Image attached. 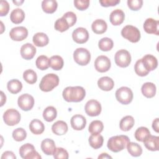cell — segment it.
Wrapping results in <instances>:
<instances>
[{
    "mask_svg": "<svg viewBox=\"0 0 159 159\" xmlns=\"http://www.w3.org/2000/svg\"><path fill=\"white\" fill-rule=\"evenodd\" d=\"M62 95L67 102H78L84 98L86 91L81 86H68L63 90Z\"/></svg>",
    "mask_w": 159,
    "mask_h": 159,
    "instance_id": "1",
    "label": "cell"
},
{
    "mask_svg": "<svg viewBox=\"0 0 159 159\" xmlns=\"http://www.w3.org/2000/svg\"><path fill=\"white\" fill-rule=\"evenodd\" d=\"M129 142L130 139L127 135H116L108 140L107 146L111 151L116 153L124 150Z\"/></svg>",
    "mask_w": 159,
    "mask_h": 159,
    "instance_id": "2",
    "label": "cell"
},
{
    "mask_svg": "<svg viewBox=\"0 0 159 159\" xmlns=\"http://www.w3.org/2000/svg\"><path fill=\"white\" fill-rule=\"evenodd\" d=\"M58 84V76L54 73H48L42 78L39 84V88L42 91L48 92L57 87Z\"/></svg>",
    "mask_w": 159,
    "mask_h": 159,
    "instance_id": "3",
    "label": "cell"
},
{
    "mask_svg": "<svg viewBox=\"0 0 159 159\" xmlns=\"http://www.w3.org/2000/svg\"><path fill=\"white\" fill-rule=\"evenodd\" d=\"M122 36L132 43L138 42L140 39V32L136 27L131 25H125L121 30Z\"/></svg>",
    "mask_w": 159,
    "mask_h": 159,
    "instance_id": "4",
    "label": "cell"
},
{
    "mask_svg": "<svg viewBox=\"0 0 159 159\" xmlns=\"http://www.w3.org/2000/svg\"><path fill=\"white\" fill-rule=\"evenodd\" d=\"M73 58L77 64L84 66L89 63L91 60V54L86 48H78L73 53Z\"/></svg>",
    "mask_w": 159,
    "mask_h": 159,
    "instance_id": "5",
    "label": "cell"
},
{
    "mask_svg": "<svg viewBox=\"0 0 159 159\" xmlns=\"http://www.w3.org/2000/svg\"><path fill=\"white\" fill-rule=\"evenodd\" d=\"M116 98L120 103L126 105L132 102L133 93L129 88L122 86L116 91Z\"/></svg>",
    "mask_w": 159,
    "mask_h": 159,
    "instance_id": "6",
    "label": "cell"
},
{
    "mask_svg": "<svg viewBox=\"0 0 159 159\" xmlns=\"http://www.w3.org/2000/svg\"><path fill=\"white\" fill-rule=\"evenodd\" d=\"M19 154L24 159H39L41 156L35 150V147L30 143H25L19 148Z\"/></svg>",
    "mask_w": 159,
    "mask_h": 159,
    "instance_id": "7",
    "label": "cell"
},
{
    "mask_svg": "<svg viewBox=\"0 0 159 159\" xmlns=\"http://www.w3.org/2000/svg\"><path fill=\"white\" fill-rule=\"evenodd\" d=\"M116 64L122 68L127 67L131 62V56L130 53L125 50L121 49L118 50L114 56Z\"/></svg>",
    "mask_w": 159,
    "mask_h": 159,
    "instance_id": "8",
    "label": "cell"
},
{
    "mask_svg": "<svg viewBox=\"0 0 159 159\" xmlns=\"http://www.w3.org/2000/svg\"><path fill=\"white\" fill-rule=\"evenodd\" d=\"M3 120L6 125L14 126L20 122V114L16 109H8L3 114Z\"/></svg>",
    "mask_w": 159,
    "mask_h": 159,
    "instance_id": "9",
    "label": "cell"
},
{
    "mask_svg": "<svg viewBox=\"0 0 159 159\" xmlns=\"http://www.w3.org/2000/svg\"><path fill=\"white\" fill-rule=\"evenodd\" d=\"M17 104L22 110L28 111L32 109L34 107V99L33 96L29 94H23L18 98Z\"/></svg>",
    "mask_w": 159,
    "mask_h": 159,
    "instance_id": "10",
    "label": "cell"
},
{
    "mask_svg": "<svg viewBox=\"0 0 159 159\" xmlns=\"http://www.w3.org/2000/svg\"><path fill=\"white\" fill-rule=\"evenodd\" d=\"M101 104L95 99H90L86 103L84 106L86 114L91 117L99 116L101 112Z\"/></svg>",
    "mask_w": 159,
    "mask_h": 159,
    "instance_id": "11",
    "label": "cell"
},
{
    "mask_svg": "<svg viewBox=\"0 0 159 159\" xmlns=\"http://www.w3.org/2000/svg\"><path fill=\"white\" fill-rule=\"evenodd\" d=\"M111 66V63L109 58L105 55H100L95 60L94 67L98 72H106L110 69Z\"/></svg>",
    "mask_w": 159,
    "mask_h": 159,
    "instance_id": "12",
    "label": "cell"
},
{
    "mask_svg": "<svg viewBox=\"0 0 159 159\" xmlns=\"http://www.w3.org/2000/svg\"><path fill=\"white\" fill-rule=\"evenodd\" d=\"M28 35L27 29L23 26H19L12 28L10 32L11 39L14 41H22L27 38Z\"/></svg>",
    "mask_w": 159,
    "mask_h": 159,
    "instance_id": "13",
    "label": "cell"
},
{
    "mask_svg": "<svg viewBox=\"0 0 159 159\" xmlns=\"http://www.w3.org/2000/svg\"><path fill=\"white\" fill-rule=\"evenodd\" d=\"M72 38L76 43L83 44L88 40L89 33L85 28L78 27L73 32Z\"/></svg>",
    "mask_w": 159,
    "mask_h": 159,
    "instance_id": "14",
    "label": "cell"
},
{
    "mask_svg": "<svg viewBox=\"0 0 159 159\" xmlns=\"http://www.w3.org/2000/svg\"><path fill=\"white\" fill-rule=\"evenodd\" d=\"M158 25H159L158 20H156L152 18H148L144 22L143 27L144 30L147 33L158 35L159 34Z\"/></svg>",
    "mask_w": 159,
    "mask_h": 159,
    "instance_id": "15",
    "label": "cell"
},
{
    "mask_svg": "<svg viewBox=\"0 0 159 159\" xmlns=\"http://www.w3.org/2000/svg\"><path fill=\"white\" fill-rule=\"evenodd\" d=\"M36 53L35 47L31 43H26L20 48V55L25 60H31Z\"/></svg>",
    "mask_w": 159,
    "mask_h": 159,
    "instance_id": "16",
    "label": "cell"
},
{
    "mask_svg": "<svg viewBox=\"0 0 159 159\" xmlns=\"http://www.w3.org/2000/svg\"><path fill=\"white\" fill-rule=\"evenodd\" d=\"M141 60L145 68L149 72L154 70L158 66L157 59L152 55H145Z\"/></svg>",
    "mask_w": 159,
    "mask_h": 159,
    "instance_id": "17",
    "label": "cell"
},
{
    "mask_svg": "<svg viewBox=\"0 0 159 159\" xmlns=\"http://www.w3.org/2000/svg\"><path fill=\"white\" fill-rule=\"evenodd\" d=\"M72 128L76 130H83L86 124V118L80 114H76L72 116L70 120Z\"/></svg>",
    "mask_w": 159,
    "mask_h": 159,
    "instance_id": "18",
    "label": "cell"
},
{
    "mask_svg": "<svg viewBox=\"0 0 159 159\" xmlns=\"http://www.w3.org/2000/svg\"><path fill=\"white\" fill-rule=\"evenodd\" d=\"M125 14L124 12L119 9H117L111 12L109 20L111 23L114 25H119L124 20Z\"/></svg>",
    "mask_w": 159,
    "mask_h": 159,
    "instance_id": "19",
    "label": "cell"
},
{
    "mask_svg": "<svg viewBox=\"0 0 159 159\" xmlns=\"http://www.w3.org/2000/svg\"><path fill=\"white\" fill-rule=\"evenodd\" d=\"M145 147L151 151H158L159 145V137L148 135L143 141Z\"/></svg>",
    "mask_w": 159,
    "mask_h": 159,
    "instance_id": "20",
    "label": "cell"
},
{
    "mask_svg": "<svg viewBox=\"0 0 159 159\" xmlns=\"http://www.w3.org/2000/svg\"><path fill=\"white\" fill-rule=\"evenodd\" d=\"M98 87L102 91H111L114 86L113 80L109 76H103L100 78L98 81Z\"/></svg>",
    "mask_w": 159,
    "mask_h": 159,
    "instance_id": "21",
    "label": "cell"
},
{
    "mask_svg": "<svg viewBox=\"0 0 159 159\" xmlns=\"http://www.w3.org/2000/svg\"><path fill=\"white\" fill-rule=\"evenodd\" d=\"M41 149L47 155H53L56 149L55 142L50 139H45L41 143Z\"/></svg>",
    "mask_w": 159,
    "mask_h": 159,
    "instance_id": "22",
    "label": "cell"
},
{
    "mask_svg": "<svg viewBox=\"0 0 159 159\" xmlns=\"http://www.w3.org/2000/svg\"><path fill=\"white\" fill-rule=\"evenodd\" d=\"M52 130L55 135H63L68 131V125L63 120H58L52 125Z\"/></svg>",
    "mask_w": 159,
    "mask_h": 159,
    "instance_id": "23",
    "label": "cell"
},
{
    "mask_svg": "<svg viewBox=\"0 0 159 159\" xmlns=\"http://www.w3.org/2000/svg\"><path fill=\"white\" fill-rule=\"evenodd\" d=\"M33 43L37 47H42L46 46L49 42V39L47 34L43 32L36 33L32 39Z\"/></svg>",
    "mask_w": 159,
    "mask_h": 159,
    "instance_id": "24",
    "label": "cell"
},
{
    "mask_svg": "<svg viewBox=\"0 0 159 159\" xmlns=\"http://www.w3.org/2000/svg\"><path fill=\"white\" fill-rule=\"evenodd\" d=\"M107 28V23L103 19H96L91 25L93 31L96 34H102L104 33L106 31Z\"/></svg>",
    "mask_w": 159,
    "mask_h": 159,
    "instance_id": "25",
    "label": "cell"
},
{
    "mask_svg": "<svg viewBox=\"0 0 159 159\" xmlns=\"http://www.w3.org/2000/svg\"><path fill=\"white\" fill-rule=\"evenodd\" d=\"M141 91L144 96L148 98H152L156 94V86L153 83L147 82L142 85Z\"/></svg>",
    "mask_w": 159,
    "mask_h": 159,
    "instance_id": "26",
    "label": "cell"
},
{
    "mask_svg": "<svg viewBox=\"0 0 159 159\" xmlns=\"http://www.w3.org/2000/svg\"><path fill=\"white\" fill-rule=\"evenodd\" d=\"M29 129L35 135H39L43 132L45 126L43 122L39 119H33L29 124Z\"/></svg>",
    "mask_w": 159,
    "mask_h": 159,
    "instance_id": "27",
    "label": "cell"
},
{
    "mask_svg": "<svg viewBox=\"0 0 159 159\" xmlns=\"http://www.w3.org/2000/svg\"><path fill=\"white\" fill-rule=\"evenodd\" d=\"M25 19V13L20 8H16L12 11L10 14V19L14 24H18L23 22Z\"/></svg>",
    "mask_w": 159,
    "mask_h": 159,
    "instance_id": "28",
    "label": "cell"
},
{
    "mask_svg": "<svg viewBox=\"0 0 159 159\" xmlns=\"http://www.w3.org/2000/svg\"><path fill=\"white\" fill-rule=\"evenodd\" d=\"M135 123L134 119L131 116H126L122 118L119 123L120 129L122 131H129L134 126Z\"/></svg>",
    "mask_w": 159,
    "mask_h": 159,
    "instance_id": "29",
    "label": "cell"
},
{
    "mask_svg": "<svg viewBox=\"0 0 159 159\" xmlns=\"http://www.w3.org/2000/svg\"><path fill=\"white\" fill-rule=\"evenodd\" d=\"M57 2L55 0H44L42 2V8L47 14H52L57 10Z\"/></svg>",
    "mask_w": 159,
    "mask_h": 159,
    "instance_id": "30",
    "label": "cell"
},
{
    "mask_svg": "<svg viewBox=\"0 0 159 159\" xmlns=\"http://www.w3.org/2000/svg\"><path fill=\"white\" fill-rule=\"evenodd\" d=\"M63 60L59 55H53L49 58V66L54 70H60L63 68Z\"/></svg>",
    "mask_w": 159,
    "mask_h": 159,
    "instance_id": "31",
    "label": "cell"
},
{
    "mask_svg": "<svg viewBox=\"0 0 159 159\" xmlns=\"http://www.w3.org/2000/svg\"><path fill=\"white\" fill-rule=\"evenodd\" d=\"M88 141L90 146L92 148L94 149H98L102 146L104 139L103 137L99 134H91V135L89 137Z\"/></svg>",
    "mask_w": 159,
    "mask_h": 159,
    "instance_id": "32",
    "label": "cell"
},
{
    "mask_svg": "<svg viewBox=\"0 0 159 159\" xmlns=\"http://www.w3.org/2000/svg\"><path fill=\"white\" fill-rule=\"evenodd\" d=\"M7 88L11 93L17 94L21 91L22 88V84L19 80L17 79H13L8 81L7 84Z\"/></svg>",
    "mask_w": 159,
    "mask_h": 159,
    "instance_id": "33",
    "label": "cell"
},
{
    "mask_svg": "<svg viewBox=\"0 0 159 159\" xmlns=\"http://www.w3.org/2000/svg\"><path fill=\"white\" fill-rule=\"evenodd\" d=\"M126 147L129 154L133 157H139L142 153V148L141 146L137 143L129 142Z\"/></svg>",
    "mask_w": 159,
    "mask_h": 159,
    "instance_id": "34",
    "label": "cell"
},
{
    "mask_svg": "<svg viewBox=\"0 0 159 159\" xmlns=\"http://www.w3.org/2000/svg\"><path fill=\"white\" fill-rule=\"evenodd\" d=\"M57 116V111L53 106L47 107L43 112V117L47 122L53 121Z\"/></svg>",
    "mask_w": 159,
    "mask_h": 159,
    "instance_id": "35",
    "label": "cell"
},
{
    "mask_svg": "<svg viewBox=\"0 0 159 159\" xmlns=\"http://www.w3.org/2000/svg\"><path fill=\"white\" fill-rule=\"evenodd\" d=\"M113 46L114 43L112 40L108 37L102 38L98 42V47L99 49L104 52L111 50Z\"/></svg>",
    "mask_w": 159,
    "mask_h": 159,
    "instance_id": "36",
    "label": "cell"
},
{
    "mask_svg": "<svg viewBox=\"0 0 159 159\" xmlns=\"http://www.w3.org/2000/svg\"><path fill=\"white\" fill-rule=\"evenodd\" d=\"M104 125L102 122L101 120H95L90 123L88 130L91 134H98L102 131Z\"/></svg>",
    "mask_w": 159,
    "mask_h": 159,
    "instance_id": "37",
    "label": "cell"
},
{
    "mask_svg": "<svg viewBox=\"0 0 159 159\" xmlns=\"http://www.w3.org/2000/svg\"><path fill=\"white\" fill-rule=\"evenodd\" d=\"M150 135V130L145 127H139L135 132L134 136L135 139L139 142H143L144 139Z\"/></svg>",
    "mask_w": 159,
    "mask_h": 159,
    "instance_id": "38",
    "label": "cell"
},
{
    "mask_svg": "<svg viewBox=\"0 0 159 159\" xmlns=\"http://www.w3.org/2000/svg\"><path fill=\"white\" fill-rule=\"evenodd\" d=\"M23 78L24 80L29 84H34L37 80V76L36 73L31 70L29 69L25 70L23 73Z\"/></svg>",
    "mask_w": 159,
    "mask_h": 159,
    "instance_id": "39",
    "label": "cell"
},
{
    "mask_svg": "<svg viewBox=\"0 0 159 159\" xmlns=\"http://www.w3.org/2000/svg\"><path fill=\"white\" fill-rule=\"evenodd\" d=\"M35 65L40 70H45L49 67V59L45 55H40L37 58Z\"/></svg>",
    "mask_w": 159,
    "mask_h": 159,
    "instance_id": "40",
    "label": "cell"
},
{
    "mask_svg": "<svg viewBox=\"0 0 159 159\" xmlns=\"http://www.w3.org/2000/svg\"><path fill=\"white\" fill-rule=\"evenodd\" d=\"M54 27H55V29L56 30L59 31L60 32H65L70 28V26H69L67 21L63 17L58 19L55 21Z\"/></svg>",
    "mask_w": 159,
    "mask_h": 159,
    "instance_id": "41",
    "label": "cell"
},
{
    "mask_svg": "<svg viewBox=\"0 0 159 159\" xmlns=\"http://www.w3.org/2000/svg\"><path fill=\"white\" fill-rule=\"evenodd\" d=\"M13 139L17 142H21L24 140L27 137V132L23 128H17L12 132Z\"/></svg>",
    "mask_w": 159,
    "mask_h": 159,
    "instance_id": "42",
    "label": "cell"
},
{
    "mask_svg": "<svg viewBox=\"0 0 159 159\" xmlns=\"http://www.w3.org/2000/svg\"><path fill=\"white\" fill-rule=\"evenodd\" d=\"M134 70L135 73L140 76H147L149 73V71H147L143 65L141 59H139L136 61L134 66Z\"/></svg>",
    "mask_w": 159,
    "mask_h": 159,
    "instance_id": "43",
    "label": "cell"
},
{
    "mask_svg": "<svg viewBox=\"0 0 159 159\" xmlns=\"http://www.w3.org/2000/svg\"><path fill=\"white\" fill-rule=\"evenodd\" d=\"M53 157L56 159H68V152L61 147L56 148L53 153Z\"/></svg>",
    "mask_w": 159,
    "mask_h": 159,
    "instance_id": "44",
    "label": "cell"
},
{
    "mask_svg": "<svg viewBox=\"0 0 159 159\" xmlns=\"http://www.w3.org/2000/svg\"><path fill=\"white\" fill-rule=\"evenodd\" d=\"M62 17L67 21L70 27L74 25L77 20L76 14L74 12H71V11L65 13Z\"/></svg>",
    "mask_w": 159,
    "mask_h": 159,
    "instance_id": "45",
    "label": "cell"
},
{
    "mask_svg": "<svg viewBox=\"0 0 159 159\" xmlns=\"http://www.w3.org/2000/svg\"><path fill=\"white\" fill-rule=\"evenodd\" d=\"M143 5L142 0H128L127 6L132 11L139 10Z\"/></svg>",
    "mask_w": 159,
    "mask_h": 159,
    "instance_id": "46",
    "label": "cell"
},
{
    "mask_svg": "<svg viewBox=\"0 0 159 159\" xmlns=\"http://www.w3.org/2000/svg\"><path fill=\"white\" fill-rule=\"evenodd\" d=\"M74 5L76 9L80 11H84L88 8L89 6V0H75L74 1Z\"/></svg>",
    "mask_w": 159,
    "mask_h": 159,
    "instance_id": "47",
    "label": "cell"
},
{
    "mask_svg": "<svg viewBox=\"0 0 159 159\" xmlns=\"http://www.w3.org/2000/svg\"><path fill=\"white\" fill-rule=\"evenodd\" d=\"M9 10V4L7 1L2 0L0 2V16H4L7 14Z\"/></svg>",
    "mask_w": 159,
    "mask_h": 159,
    "instance_id": "48",
    "label": "cell"
},
{
    "mask_svg": "<svg viewBox=\"0 0 159 159\" xmlns=\"http://www.w3.org/2000/svg\"><path fill=\"white\" fill-rule=\"evenodd\" d=\"M99 3L103 7L115 6L117 4L120 3V0H102L99 1Z\"/></svg>",
    "mask_w": 159,
    "mask_h": 159,
    "instance_id": "49",
    "label": "cell"
},
{
    "mask_svg": "<svg viewBox=\"0 0 159 159\" xmlns=\"http://www.w3.org/2000/svg\"><path fill=\"white\" fill-rule=\"evenodd\" d=\"M4 158H11V159H16V157L14 155V153L11 151H6L2 153V155L1 156V159Z\"/></svg>",
    "mask_w": 159,
    "mask_h": 159,
    "instance_id": "50",
    "label": "cell"
},
{
    "mask_svg": "<svg viewBox=\"0 0 159 159\" xmlns=\"http://www.w3.org/2000/svg\"><path fill=\"white\" fill-rule=\"evenodd\" d=\"M158 118H156L152 123V128L153 129V130L156 132H158L159 130H158Z\"/></svg>",
    "mask_w": 159,
    "mask_h": 159,
    "instance_id": "51",
    "label": "cell"
},
{
    "mask_svg": "<svg viewBox=\"0 0 159 159\" xmlns=\"http://www.w3.org/2000/svg\"><path fill=\"white\" fill-rule=\"evenodd\" d=\"M98 158H112V157L106 153H102L98 157Z\"/></svg>",
    "mask_w": 159,
    "mask_h": 159,
    "instance_id": "52",
    "label": "cell"
},
{
    "mask_svg": "<svg viewBox=\"0 0 159 159\" xmlns=\"http://www.w3.org/2000/svg\"><path fill=\"white\" fill-rule=\"evenodd\" d=\"M1 106H3L4 103L6 102V96L4 94V93L2 91L1 92Z\"/></svg>",
    "mask_w": 159,
    "mask_h": 159,
    "instance_id": "53",
    "label": "cell"
},
{
    "mask_svg": "<svg viewBox=\"0 0 159 159\" xmlns=\"http://www.w3.org/2000/svg\"><path fill=\"white\" fill-rule=\"evenodd\" d=\"M23 2H24L23 1H22V2H19V1H13V2H14V3H15V4H16V6H20V4H21V3H22Z\"/></svg>",
    "mask_w": 159,
    "mask_h": 159,
    "instance_id": "54",
    "label": "cell"
}]
</instances>
